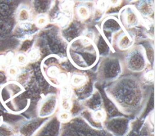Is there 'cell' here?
<instances>
[{"label": "cell", "mask_w": 155, "mask_h": 136, "mask_svg": "<svg viewBox=\"0 0 155 136\" xmlns=\"http://www.w3.org/2000/svg\"><path fill=\"white\" fill-rule=\"evenodd\" d=\"M121 84L115 82L106 88L105 92L110 101L124 114L131 115L141 109L144 96L141 86L137 83Z\"/></svg>", "instance_id": "6da1fadb"}, {"label": "cell", "mask_w": 155, "mask_h": 136, "mask_svg": "<svg viewBox=\"0 0 155 136\" xmlns=\"http://www.w3.org/2000/svg\"><path fill=\"white\" fill-rule=\"evenodd\" d=\"M67 56L71 63L79 70H88L97 62L99 57L97 46L88 37L81 36L70 42Z\"/></svg>", "instance_id": "7a4b0ae2"}, {"label": "cell", "mask_w": 155, "mask_h": 136, "mask_svg": "<svg viewBox=\"0 0 155 136\" xmlns=\"http://www.w3.org/2000/svg\"><path fill=\"white\" fill-rule=\"evenodd\" d=\"M42 73L47 81L54 87H61L67 82L68 73L62 66L59 57L55 55L46 57L41 62Z\"/></svg>", "instance_id": "3957f363"}, {"label": "cell", "mask_w": 155, "mask_h": 136, "mask_svg": "<svg viewBox=\"0 0 155 136\" xmlns=\"http://www.w3.org/2000/svg\"><path fill=\"white\" fill-rule=\"evenodd\" d=\"M147 59L144 48L136 45L130 48L125 57L127 68L133 72H141L147 66Z\"/></svg>", "instance_id": "277c9868"}, {"label": "cell", "mask_w": 155, "mask_h": 136, "mask_svg": "<svg viewBox=\"0 0 155 136\" xmlns=\"http://www.w3.org/2000/svg\"><path fill=\"white\" fill-rule=\"evenodd\" d=\"M124 28L127 30L139 25L142 21L141 15L134 5H126L119 11V19Z\"/></svg>", "instance_id": "5b68a950"}, {"label": "cell", "mask_w": 155, "mask_h": 136, "mask_svg": "<svg viewBox=\"0 0 155 136\" xmlns=\"http://www.w3.org/2000/svg\"><path fill=\"white\" fill-rule=\"evenodd\" d=\"M59 107V96L54 93H50L42 98L39 102L37 114L39 118H47L52 116Z\"/></svg>", "instance_id": "8992f818"}, {"label": "cell", "mask_w": 155, "mask_h": 136, "mask_svg": "<svg viewBox=\"0 0 155 136\" xmlns=\"http://www.w3.org/2000/svg\"><path fill=\"white\" fill-rule=\"evenodd\" d=\"M128 120L122 117L113 118L106 122L105 127L112 136H125L128 132Z\"/></svg>", "instance_id": "52a82bcc"}, {"label": "cell", "mask_w": 155, "mask_h": 136, "mask_svg": "<svg viewBox=\"0 0 155 136\" xmlns=\"http://www.w3.org/2000/svg\"><path fill=\"white\" fill-rule=\"evenodd\" d=\"M134 43L133 33L126 29H123L116 36V44L120 50H130Z\"/></svg>", "instance_id": "ba28073f"}, {"label": "cell", "mask_w": 155, "mask_h": 136, "mask_svg": "<svg viewBox=\"0 0 155 136\" xmlns=\"http://www.w3.org/2000/svg\"><path fill=\"white\" fill-rule=\"evenodd\" d=\"M87 130H68V131H62L60 136H112L107 131H104L102 129H96L90 125Z\"/></svg>", "instance_id": "9c48e42d"}, {"label": "cell", "mask_w": 155, "mask_h": 136, "mask_svg": "<svg viewBox=\"0 0 155 136\" xmlns=\"http://www.w3.org/2000/svg\"><path fill=\"white\" fill-rule=\"evenodd\" d=\"M87 77L81 73L73 74L70 79V84L74 88H80L87 83Z\"/></svg>", "instance_id": "30bf717a"}, {"label": "cell", "mask_w": 155, "mask_h": 136, "mask_svg": "<svg viewBox=\"0 0 155 136\" xmlns=\"http://www.w3.org/2000/svg\"><path fill=\"white\" fill-rule=\"evenodd\" d=\"M30 18V13L25 7H21L17 12V19L21 22H27Z\"/></svg>", "instance_id": "8fae6325"}, {"label": "cell", "mask_w": 155, "mask_h": 136, "mask_svg": "<svg viewBox=\"0 0 155 136\" xmlns=\"http://www.w3.org/2000/svg\"><path fill=\"white\" fill-rule=\"evenodd\" d=\"M77 15L81 19H86L90 16V9L86 5H79L77 8Z\"/></svg>", "instance_id": "7c38bea8"}, {"label": "cell", "mask_w": 155, "mask_h": 136, "mask_svg": "<svg viewBox=\"0 0 155 136\" xmlns=\"http://www.w3.org/2000/svg\"><path fill=\"white\" fill-rule=\"evenodd\" d=\"M71 118V114L69 111H59L57 115V119L59 122L68 123Z\"/></svg>", "instance_id": "4fadbf2b"}, {"label": "cell", "mask_w": 155, "mask_h": 136, "mask_svg": "<svg viewBox=\"0 0 155 136\" xmlns=\"http://www.w3.org/2000/svg\"><path fill=\"white\" fill-rule=\"evenodd\" d=\"M27 60H28V59H27V56L23 53L18 54L15 58V61H16V63H18V65H20L25 64Z\"/></svg>", "instance_id": "5bb4252c"}, {"label": "cell", "mask_w": 155, "mask_h": 136, "mask_svg": "<svg viewBox=\"0 0 155 136\" xmlns=\"http://www.w3.org/2000/svg\"><path fill=\"white\" fill-rule=\"evenodd\" d=\"M47 22V18L45 15L38 16L36 19V24L38 27H43Z\"/></svg>", "instance_id": "9a60e30c"}, {"label": "cell", "mask_w": 155, "mask_h": 136, "mask_svg": "<svg viewBox=\"0 0 155 136\" xmlns=\"http://www.w3.org/2000/svg\"><path fill=\"white\" fill-rule=\"evenodd\" d=\"M146 82H151V81H153L154 79V72L153 71H147V72H145V73L143 75V77Z\"/></svg>", "instance_id": "2e32d148"}, {"label": "cell", "mask_w": 155, "mask_h": 136, "mask_svg": "<svg viewBox=\"0 0 155 136\" xmlns=\"http://www.w3.org/2000/svg\"><path fill=\"white\" fill-rule=\"evenodd\" d=\"M38 56H39V52L37 50H31L29 52L27 57L28 60L30 59V60H34L38 58Z\"/></svg>", "instance_id": "e0dca14e"}, {"label": "cell", "mask_w": 155, "mask_h": 136, "mask_svg": "<svg viewBox=\"0 0 155 136\" xmlns=\"http://www.w3.org/2000/svg\"><path fill=\"white\" fill-rule=\"evenodd\" d=\"M7 73L11 77H16L18 74V70L16 66H11L8 69Z\"/></svg>", "instance_id": "ac0fdd59"}, {"label": "cell", "mask_w": 155, "mask_h": 136, "mask_svg": "<svg viewBox=\"0 0 155 136\" xmlns=\"http://www.w3.org/2000/svg\"><path fill=\"white\" fill-rule=\"evenodd\" d=\"M6 80V74L4 71H0V84L4 83Z\"/></svg>", "instance_id": "d6986e66"}, {"label": "cell", "mask_w": 155, "mask_h": 136, "mask_svg": "<svg viewBox=\"0 0 155 136\" xmlns=\"http://www.w3.org/2000/svg\"><path fill=\"white\" fill-rule=\"evenodd\" d=\"M17 136H22V135H17Z\"/></svg>", "instance_id": "ffe728a7"}]
</instances>
